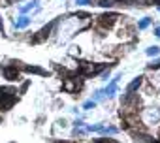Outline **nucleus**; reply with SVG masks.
I'll list each match as a JSON object with an SVG mask.
<instances>
[{
  "mask_svg": "<svg viewBox=\"0 0 160 143\" xmlns=\"http://www.w3.org/2000/svg\"><path fill=\"white\" fill-rule=\"evenodd\" d=\"M38 4H40V0H32V2H30V4H27V6H23V8H21L19 12H21V13H28V12H30L32 8H38Z\"/></svg>",
  "mask_w": 160,
  "mask_h": 143,
  "instance_id": "nucleus-12",
  "label": "nucleus"
},
{
  "mask_svg": "<svg viewBox=\"0 0 160 143\" xmlns=\"http://www.w3.org/2000/svg\"><path fill=\"white\" fill-rule=\"evenodd\" d=\"M145 55H147V57H158V55H160V47H158V45H151V47H147Z\"/></svg>",
  "mask_w": 160,
  "mask_h": 143,
  "instance_id": "nucleus-11",
  "label": "nucleus"
},
{
  "mask_svg": "<svg viewBox=\"0 0 160 143\" xmlns=\"http://www.w3.org/2000/svg\"><path fill=\"white\" fill-rule=\"evenodd\" d=\"M104 98H106V94H104V89L96 91V92H94V96H92V100H94V102H100V100H104Z\"/></svg>",
  "mask_w": 160,
  "mask_h": 143,
  "instance_id": "nucleus-15",
  "label": "nucleus"
},
{
  "mask_svg": "<svg viewBox=\"0 0 160 143\" xmlns=\"http://www.w3.org/2000/svg\"><path fill=\"white\" fill-rule=\"evenodd\" d=\"M2 74L6 76V79H10V81H19V72H17V68H13V66H6L4 70H2Z\"/></svg>",
  "mask_w": 160,
  "mask_h": 143,
  "instance_id": "nucleus-7",
  "label": "nucleus"
},
{
  "mask_svg": "<svg viewBox=\"0 0 160 143\" xmlns=\"http://www.w3.org/2000/svg\"><path fill=\"white\" fill-rule=\"evenodd\" d=\"M154 36H156V38H160V27H156V28H154Z\"/></svg>",
  "mask_w": 160,
  "mask_h": 143,
  "instance_id": "nucleus-24",
  "label": "nucleus"
},
{
  "mask_svg": "<svg viewBox=\"0 0 160 143\" xmlns=\"http://www.w3.org/2000/svg\"><path fill=\"white\" fill-rule=\"evenodd\" d=\"M121 19H122V17H121L119 13H115V12H106V13H102L100 17H96V27H100V28H104V30L108 32V30L113 28Z\"/></svg>",
  "mask_w": 160,
  "mask_h": 143,
  "instance_id": "nucleus-2",
  "label": "nucleus"
},
{
  "mask_svg": "<svg viewBox=\"0 0 160 143\" xmlns=\"http://www.w3.org/2000/svg\"><path fill=\"white\" fill-rule=\"evenodd\" d=\"M143 83H145V77H143V76H138L136 79H132V81L126 85V92H138V91L143 87Z\"/></svg>",
  "mask_w": 160,
  "mask_h": 143,
  "instance_id": "nucleus-5",
  "label": "nucleus"
},
{
  "mask_svg": "<svg viewBox=\"0 0 160 143\" xmlns=\"http://www.w3.org/2000/svg\"><path fill=\"white\" fill-rule=\"evenodd\" d=\"M96 143H115V139H98Z\"/></svg>",
  "mask_w": 160,
  "mask_h": 143,
  "instance_id": "nucleus-23",
  "label": "nucleus"
},
{
  "mask_svg": "<svg viewBox=\"0 0 160 143\" xmlns=\"http://www.w3.org/2000/svg\"><path fill=\"white\" fill-rule=\"evenodd\" d=\"M139 122H141V126L145 130L160 126V107H156V106H145L139 111Z\"/></svg>",
  "mask_w": 160,
  "mask_h": 143,
  "instance_id": "nucleus-1",
  "label": "nucleus"
},
{
  "mask_svg": "<svg viewBox=\"0 0 160 143\" xmlns=\"http://www.w3.org/2000/svg\"><path fill=\"white\" fill-rule=\"evenodd\" d=\"M117 132H119V128H115V126H104L100 134H104V136H115Z\"/></svg>",
  "mask_w": 160,
  "mask_h": 143,
  "instance_id": "nucleus-14",
  "label": "nucleus"
},
{
  "mask_svg": "<svg viewBox=\"0 0 160 143\" xmlns=\"http://www.w3.org/2000/svg\"><path fill=\"white\" fill-rule=\"evenodd\" d=\"M94 4H96V6H100V8H113V6H117L113 0H96Z\"/></svg>",
  "mask_w": 160,
  "mask_h": 143,
  "instance_id": "nucleus-13",
  "label": "nucleus"
},
{
  "mask_svg": "<svg viewBox=\"0 0 160 143\" xmlns=\"http://www.w3.org/2000/svg\"><path fill=\"white\" fill-rule=\"evenodd\" d=\"M79 53H81V51H79V47H75V45H73V47H72V51H70V55H72V57H75V55L79 57Z\"/></svg>",
  "mask_w": 160,
  "mask_h": 143,
  "instance_id": "nucleus-20",
  "label": "nucleus"
},
{
  "mask_svg": "<svg viewBox=\"0 0 160 143\" xmlns=\"http://www.w3.org/2000/svg\"><path fill=\"white\" fill-rule=\"evenodd\" d=\"M73 128H83V121H81V119H75V122H73Z\"/></svg>",
  "mask_w": 160,
  "mask_h": 143,
  "instance_id": "nucleus-21",
  "label": "nucleus"
},
{
  "mask_svg": "<svg viewBox=\"0 0 160 143\" xmlns=\"http://www.w3.org/2000/svg\"><path fill=\"white\" fill-rule=\"evenodd\" d=\"M28 25H30V19H28V17H25V15H23V17H19V21H15V23H13V27H15V28H25V27H28Z\"/></svg>",
  "mask_w": 160,
  "mask_h": 143,
  "instance_id": "nucleus-10",
  "label": "nucleus"
},
{
  "mask_svg": "<svg viewBox=\"0 0 160 143\" xmlns=\"http://www.w3.org/2000/svg\"><path fill=\"white\" fill-rule=\"evenodd\" d=\"M147 70H152V72H154V70H160V58L152 60V62H151V64L147 66Z\"/></svg>",
  "mask_w": 160,
  "mask_h": 143,
  "instance_id": "nucleus-16",
  "label": "nucleus"
},
{
  "mask_svg": "<svg viewBox=\"0 0 160 143\" xmlns=\"http://www.w3.org/2000/svg\"><path fill=\"white\" fill-rule=\"evenodd\" d=\"M94 107H96V102H94V100H87V102L83 104V109H87V111H89V109H94Z\"/></svg>",
  "mask_w": 160,
  "mask_h": 143,
  "instance_id": "nucleus-18",
  "label": "nucleus"
},
{
  "mask_svg": "<svg viewBox=\"0 0 160 143\" xmlns=\"http://www.w3.org/2000/svg\"><path fill=\"white\" fill-rule=\"evenodd\" d=\"M121 79V74L119 76H115V79H111V83L104 89V94H106V98H111V96H115V92H117V81Z\"/></svg>",
  "mask_w": 160,
  "mask_h": 143,
  "instance_id": "nucleus-6",
  "label": "nucleus"
},
{
  "mask_svg": "<svg viewBox=\"0 0 160 143\" xmlns=\"http://www.w3.org/2000/svg\"><path fill=\"white\" fill-rule=\"evenodd\" d=\"M17 100V91L12 87H2L0 89V109H10Z\"/></svg>",
  "mask_w": 160,
  "mask_h": 143,
  "instance_id": "nucleus-3",
  "label": "nucleus"
},
{
  "mask_svg": "<svg viewBox=\"0 0 160 143\" xmlns=\"http://www.w3.org/2000/svg\"><path fill=\"white\" fill-rule=\"evenodd\" d=\"M147 4H152V6H160V0H145Z\"/></svg>",
  "mask_w": 160,
  "mask_h": 143,
  "instance_id": "nucleus-22",
  "label": "nucleus"
},
{
  "mask_svg": "<svg viewBox=\"0 0 160 143\" xmlns=\"http://www.w3.org/2000/svg\"><path fill=\"white\" fill-rule=\"evenodd\" d=\"M25 70L28 74H38V76H47V72L43 68H38V66H25Z\"/></svg>",
  "mask_w": 160,
  "mask_h": 143,
  "instance_id": "nucleus-8",
  "label": "nucleus"
},
{
  "mask_svg": "<svg viewBox=\"0 0 160 143\" xmlns=\"http://www.w3.org/2000/svg\"><path fill=\"white\" fill-rule=\"evenodd\" d=\"M151 23H152L151 17H143V19H139V21H138V30H145V28H149Z\"/></svg>",
  "mask_w": 160,
  "mask_h": 143,
  "instance_id": "nucleus-9",
  "label": "nucleus"
},
{
  "mask_svg": "<svg viewBox=\"0 0 160 143\" xmlns=\"http://www.w3.org/2000/svg\"><path fill=\"white\" fill-rule=\"evenodd\" d=\"M75 4L79 6V8H85V6H91V4H94L92 0H75Z\"/></svg>",
  "mask_w": 160,
  "mask_h": 143,
  "instance_id": "nucleus-17",
  "label": "nucleus"
},
{
  "mask_svg": "<svg viewBox=\"0 0 160 143\" xmlns=\"http://www.w3.org/2000/svg\"><path fill=\"white\" fill-rule=\"evenodd\" d=\"M158 12H160V6H158Z\"/></svg>",
  "mask_w": 160,
  "mask_h": 143,
  "instance_id": "nucleus-25",
  "label": "nucleus"
},
{
  "mask_svg": "<svg viewBox=\"0 0 160 143\" xmlns=\"http://www.w3.org/2000/svg\"><path fill=\"white\" fill-rule=\"evenodd\" d=\"M83 89V79L79 76H73V77H66L64 83H62V91L68 92V94H77L79 91Z\"/></svg>",
  "mask_w": 160,
  "mask_h": 143,
  "instance_id": "nucleus-4",
  "label": "nucleus"
},
{
  "mask_svg": "<svg viewBox=\"0 0 160 143\" xmlns=\"http://www.w3.org/2000/svg\"><path fill=\"white\" fill-rule=\"evenodd\" d=\"M100 77H102V79H104V81H108V79H109V77H111V72H109V68H108V70H104V72H102V74H100Z\"/></svg>",
  "mask_w": 160,
  "mask_h": 143,
  "instance_id": "nucleus-19",
  "label": "nucleus"
}]
</instances>
